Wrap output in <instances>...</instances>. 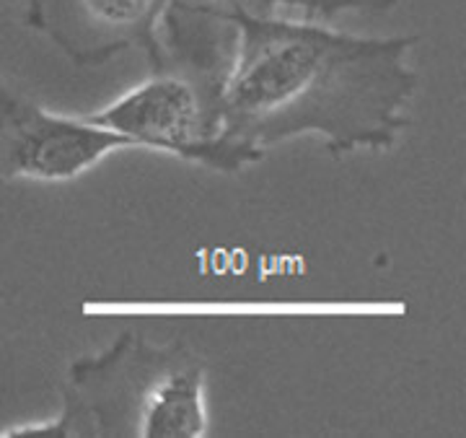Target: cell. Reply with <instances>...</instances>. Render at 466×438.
Wrapping results in <instances>:
<instances>
[{
	"label": "cell",
	"instance_id": "cell-1",
	"mask_svg": "<svg viewBox=\"0 0 466 438\" xmlns=\"http://www.w3.org/2000/svg\"><path fill=\"white\" fill-rule=\"evenodd\" d=\"M415 36H358L314 21L249 16L223 84V138L262 153L299 135L332 156L386 151L415 99Z\"/></svg>",
	"mask_w": 466,
	"mask_h": 438
},
{
	"label": "cell",
	"instance_id": "cell-2",
	"mask_svg": "<svg viewBox=\"0 0 466 438\" xmlns=\"http://www.w3.org/2000/svg\"><path fill=\"white\" fill-rule=\"evenodd\" d=\"M208 363L184 340L153 342L122 332L67 366L55 421L63 436L202 438Z\"/></svg>",
	"mask_w": 466,
	"mask_h": 438
},
{
	"label": "cell",
	"instance_id": "cell-3",
	"mask_svg": "<svg viewBox=\"0 0 466 438\" xmlns=\"http://www.w3.org/2000/svg\"><path fill=\"white\" fill-rule=\"evenodd\" d=\"M223 84L179 67H153L150 78L86 119L130 138L135 148L236 174L257 164L262 153L223 138Z\"/></svg>",
	"mask_w": 466,
	"mask_h": 438
},
{
	"label": "cell",
	"instance_id": "cell-4",
	"mask_svg": "<svg viewBox=\"0 0 466 438\" xmlns=\"http://www.w3.org/2000/svg\"><path fill=\"white\" fill-rule=\"evenodd\" d=\"M135 148L86 117L55 115L0 81V179L70 182L109 153Z\"/></svg>",
	"mask_w": 466,
	"mask_h": 438
},
{
	"label": "cell",
	"instance_id": "cell-5",
	"mask_svg": "<svg viewBox=\"0 0 466 438\" xmlns=\"http://www.w3.org/2000/svg\"><path fill=\"white\" fill-rule=\"evenodd\" d=\"M167 0H26V24L70 63L104 66L127 50L158 63V21Z\"/></svg>",
	"mask_w": 466,
	"mask_h": 438
},
{
	"label": "cell",
	"instance_id": "cell-6",
	"mask_svg": "<svg viewBox=\"0 0 466 438\" xmlns=\"http://www.w3.org/2000/svg\"><path fill=\"white\" fill-rule=\"evenodd\" d=\"M269 14H275L272 0H167L158 21V63L153 67L171 66L226 81L238 24Z\"/></svg>",
	"mask_w": 466,
	"mask_h": 438
},
{
	"label": "cell",
	"instance_id": "cell-7",
	"mask_svg": "<svg viewBox=\"0 0 466 438\" xmlns=\"http://www.w3.org/2000/svg\"><path fill=\"white\" fill-rule=\"evenodd\" d=\"M275 8H296L300 14L314 18H334L350 11H368V14H381L394 8L400 0H272Z\"/></svg>",
	"mask_w": 466,
	"mask_h": 438
}]
</instances>
